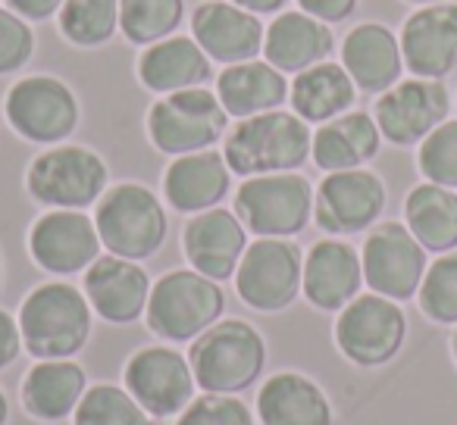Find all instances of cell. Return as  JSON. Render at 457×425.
<instances>
[{
    "mask_svg": "<svg viewBox=\"0 0 457 425\" xmlns=\"http://www.w3.org/2000/svg\"><path fill=\"white\" fill-rule=\"evenodd\" d=\"M22 354V331L20 319L10 316L7 310H0V372L10 369Z\"/></svg>",
    "mask_w": 457,
    "mask_h": 425,
    "instance_id": "f35d334b",
    "label": "cell"
},
{
    "mask_svg": "<svg viewBox=\"0 0 457 425\" xmlns=\"http://www.w3.org/2000/svg\"><path fill=\"white\" fill-rule=\"evenodd\" d=\"M417 166L426 182L457 188V119H445L420 141Z\"/></svg>",
    "mask_w": 457,
    "mask_h": 425,
    "instance_id": "d590c367",
    "label": "cell"
},
{
    "mask_svg": "<svg viewBox=\"0 0 457 425\" xmlns=\"http://www.w3.org/2000/svg\"><path fill=\"white\" fill-rule=\"evenodd\" d=\"M4 116L20 138L32 144H63L79 128V97L57 76H26L10 85Z\"/></svg>",
    "mask_w": 457,
    "mask_h": 425,
    "instance_id": "30bf717a",
    "label": "cell"
},
{
    "mask_svg": "<svg viewBox=\"0 0 457 425\" xmlns=\"http://www.w3.org/2000/svg\"><path fill=\"white\" fill-rule=\"evenodd\" d=\"M228 4H236V7L248 10L254 16H273V13H282L288 0H228Z\"/></svg>",
    "mask_w": 457,
    "mask_h": 425,
    "instance_id": "b9f144b4",
    "label": "cell"
},
{
    "mask_svg": "<svg viewBox=\"0 0 457 425\" xmlns=\"http://www.w3.org/2000/svg\"><path fill=\"white\" fill-rule=\"evenodd\" d=\"M182 16L185 0H120V32L138 47L176 35Z\"/></svg>",
    "mask_w": 457,
    "mask_h": 425,
    "instance_id": "d6a6232c",
    "label": "cell"
},
{
    "mask_svg": "<svg viewBox=\"0 0 457 425\" xmlns=\"http://www.w3.org/2000/svg\"><path fill=\"white\" fill-rule=\"evenodd\" d=\"M72 425H157L122 385H95L72 413Z\"/></svg>",
    "mask_w": 457,
    "mask_h": 425,
    "instance_id": "836d02e7",
    "label": "cell"
},
{
    "mask_svg": "<svg viewBox=\"0 0 457 425\" xmlns=\"http://www.w3.org/2000/svg\"><path fill=\"white\" fill-rule=\"evenodd\" d=\"M226 132L228 113L210 88L172 91L147 110V138L160 153L170 157L210 151L216 141L226 138Z\"/></svg>",
    "mask_w": 457,
    "mask_h": 425,
    "instance_id": "52a82bcc",
    "label": "cell"
},
{
    "mask_svg": "<svg viewBox=\"0 0 457 425\" xmlns=\"http://www.w3.org/2000/svg\"><path fill=\"white\" fill-rule=\"evenodd\" d=\"M401 57L417 78H438L457 69V4H429L401 26Z\"/></svg>",
    "mask_w": 457,
    "mask_h": 425,
    "instance_id": "ffe728a7",
    "label": "cell"
},
{
    "mask_svg": "<svg viewBox=\"0 0 457 425\" xmlns=\"http://www.w3.org/2000/svg\"><path fill=\"white\" fill-rule=\"evenodd\" d=\"M448 110V88L438 78H407L382 91L373 107V119L388 144L411 147L442 126Z\"/></svg>",
    "mask_w": 457,
    "mask_h": 425,
    "instance_id": "9a60e30c",
    "label": "cell"
},
{
    "mask_svg": "<svg viewBox=\"0 0 457 425\" xmlns=\"http://www.w3.org/2000/svg\"><path fill=\"white\" fill-rule=\"evenodd\" d=\"M342 66L361 91L382 94L392 85H398L404 57H401V45L392 29L379 26V22H363L345 35Z\"/></svg>",
    "mask_w": 457,
    "mask_h": 425,
    "instance_id": "484cf974",
    "label": "cell"
},
{
    "mask_svg": "<svg viewBox=\"0 0 457 425\" xmlns=\"http://www.w3.org/2000/svg\"><path fill=\"white\" fill-rule=\"evenodd\" d=\"M304 254L292 238H257L236 269V291L257 313H282L298 300Z\"/></svg>",
    "mask_w": 457,
    "mask_h": 425,
    "instance_id": "8fae6325",
    "label": "cell"
},
{
    "mask_svg": "<svg viewBox=\"0 0 457 425\" xmlns=\"http://www.w3.org/2000/svg\"><path fill=\"white\" fill-rule=\"evenodd\" d=\"M66 0H7V7L13 10V13H20L26 22H45L51 20V16L60 13V7H63Z\"/></svg>",
    "mask_w": 457,
    "mask_h": 425,
    "instance_id": "60d3db41",
    "label": "cell"
},
{
    "mask_svg": "<svg viewBox=\"0 0 457 425\" xmlns=\"http://www.w3.org/2000/svg\"><path fill=\"white\" fill-rule=\"evenodd\" d=\"M22 347L35 360H72L82 354L95 325L85 291L70 282H45L32 288L20 306Z\"/></svg>",
    "mask_w": 457,
    "mask_h": 425,
    "instance_id": "7a4b0ae2",
    "label": "cell"
},
{
    "mask_svg": "<svg viewBox=\"0 0 457 425\" xmlns=\"http://www.w3.org/2000/svg\"><path fill=\"white\" fill-rule=\"evenodd\" d=\"M313 132L292 110H270L261 116L238 119L222 138L232 176L254 178L273 172H298L311 159Z\"/></svg>",
    "mask_w": 457,
    "mask_h": 425,
    "instance_id": "6da1fadb",
    "label": "cell"
},
{
    "mask_svg": "<svg viewBox=\"0 0 457 425\" xmlns=\"http://www.w3.org/2000/svg\"><path fill=\"white\" fill-rule=\"evenodd\" d=\"M82 291L97 319L110 325H129L145 316L151 279L141 269V263L122 260L116 254H101L85 269Z\"/></svg>",
    "mask_w": 457,
    "mask_h": 425,
    "instance_id": "ac0fdd59",
    "label": "cell"
},
{
    "mask_svg": "<svg viewBox=\"0 0 457 425\" xmlns=\"http://www.w3.org/2000/svg\"><path fill=\"white\" fill-rule=\"evenodd\" d=\"M354 97L357 85L351 82L345 66L332 63V60H323V63L298 72L295 82L288 85L292 113H298L307 126H323V122L348 113L354 107Z\"/></svg>",
    "mask_w": 457,
    "mask_h": 425,
    "instance_id": "f546056e",
    "label": "cell"
},
{
    "mask_svg": "<svg viewBox=\"0 0 457 425\" xmlns=\"http://www.w3.org/2000/svg\"><path fill=\"white\" fill-rule=\"evenodd\" d=\"M122 388L154 419H176L195 400V372L185 354L170 344H147L126 360Z\"/></svg>",
    "mask_w": 457,
    "mask_h": 425,
    "instance_id": "7c38bea8",
    "label": "cell"
},
{
    "mask_svg": "<svg viewBox=\"0 0 457 425\" xmlns=\"http://www.w3.org/2000/svg\"><path fill=\"white\" fill-rule=\"evenodd\" d=\"M336 38L326 22L313 20L304 10H282L263 35V57L279 72H298L329 60Z\"/></svg>",
    "mask_w": 457,
    "mask_h": 425,
    "instance_id": "cb8c5ba5",
    "label": "cell"
},
{
    "mask_svg": "<svg viewBox=\"0 0 457 425\" xmlns=\"http://www.w3.org/2000/svg\"><path fill=\"white\" fill-rule=\"evenodd\" d=\"M298 7L304 10V13H311L313 20L332 26V22H345L354 13L357 0H298Z\"/></svg>",
    "mask_w": 457,
    "mask_h": 425,
    "instance_id": "ab89813d",
    "label": "cell"
},
{
    "mask_svg": "<svg viewBox=\"0 0 457 425\" xmlns=\"http://www.w3.org/2000/svg\"><path fill=\"white\" fill-rule=\"evenodd\" d=\"M420 310L442 325H457V250L442 254L420 282Z\"/></svg>",
    "mask_w": 457,
    "mask_h": 425,
    "instance_id": "e575fe53",
    "label": "cell"
},
{
    "mask_svg": "<svg viewBox=\"0 0 457 425\" xmlns=\"http://www.w3.org/2000/svg\"><path fill=\"white\" fill-rule=\"evenodd\" d=\"M254 413L261 425H336L326 391L311 375L295 369H282L263 381Z\"/></svg>",
    "mask_w": 457,
    "mask_h": 425,
    "instance_id": "603a6c76",
    "label": "cell"
},
{
    "mask_svg": "<svg viewBox=\"0 0 457 425\" xmlns=\"http://www.w3.org/2000/svg\"><path fill=\"white\" fill-rule=\"evenodd\" d=\"M95 225L107 254L122 260H151L170 235V217L160 197L141 182H120L95 203Z\"/></svg>",
    "mask_w": 457,
    "mask_h": 425,
    "instance_id": "277c9868",
    "label": "cell"
},
{
    "mask_svg": "<svg viewBox=\"0 0 457 425\" xmlns=\"http://www.w3.org/2000/svg\"><path fill=\"white\" fill-rule=\"evenodd\" d=\"M110 169L82 144H54L29 163L26 191L47 209H88L104 197Z\"/></svg>",
    "mask_w": 457,
    "mask_h": 425,
    "instance_id": "8992f818",
    "label": "cell"
},
{
    "mask_svg": "<svg viewBox=\"0 0 457 425\" xmlns=\"http://www.w3.org/2000/svg\"><path fill=\"white\" fill-rule=\"evenodd\" d=\"M213 60L201 51L191 35H170L145 47L138 57V82L154 94H172L185 88H204L213 78Z\"/></svg>",
    "mask_w": 457,
    "mask_h": 425,
    "instance_id": "d4e9b609",
    "label": "cell"
},
{
    "mask_svg": "<svg viewBox=\"0 0 457 425\" xmlns=\"http://www.w3.org/2000/svg\"><path fill=\"white\" fill-rule=\"evenodd\" d=\"M226 291L195 269H170L151 285L145 323L160 341L188 344L222 319Z\"/></svg>",
    "mask_w": 457,
    "mask_h": 425,
    "instance_id": "5b68a950",
    "label": "cell"
},
{
    "mask_svg": "<svg viewBox=\"0 0 457 425\" xmlns=\"http://www.w3.org/2000/svg\"><path fill=\"white\" fill-rule=\"evenodd\" d=\"M10 422V400L7 394L0 391V425H7Z\"/></svg>",
    "mask_w": 457,
    "mask_h": 425,
    "instance_id": "7bdbcfd3",
    "label": "cell"
},
{
    "mask_svg": "<svg viewBox=\"0 0 457 425\" xmlns=\"http://www.w3.org/2000/svg\"><path fill=\"white\" fill-rule=\"evenodd\" d=\"M216 97L232 119H248L270 110H282L288 101L286 72L270 66L267 60H248V63L226 66L216 76Z\"/></svg>",
    "mask_w": 457,
    "mask_h": 425,
    "instance_id": "f1b7e54d",
    "label": "cell"
},
{
    "mask_svg": "<svg viewBox=\"0 0 457 425\" xmlns=\"http://www.w3.org/2000/svg\"><path fill=\"white\" fill-rule=\"evenodd\" d=\"M336 347L348 363L361 369L386 366L398 356L407 338V316L398 300H388L382 294H357L336 319Z\"/></svg>",
    "mask_w": 457,
    "mask_h": 425,
    "instance_id": "9c48e42d",
    "label": "cell"
},
{
    "mask_svg": "<svg viewBox=\"0 0 457 425\" xmlns=\"http://www.w3.org/2000/svg\"><path fill=\"white\" fill-rule=\"evenodd\" d=\"M254 413L236 394H201L195 397L172 425H254Z\"/></svg>",
    "mask_w": 457,
    "mask_h": 425,
    "instance_id": "8d00e7d4",
    "label": "cell"
},
{
    "mask_svg": "<svg viewBox=\"0 0 457 425\" xmlns=\"http://www.w3.org/2000/svg\"><path fill=\"white\" fill-rule=\"evenodd\" d=\"M382 209H386V184L370 169L326 172L313 194V219L332 238L373 229Z\"/></svg>",
    "mask_w": 457,
    "mask_h": 425,
    "instance_id": "5bb4252c",
    "label": "cell"
},
{
    "mask_svg": "<svg viewBox=\"0 0 457 425\" xmlns=\"http://www.w3.org/2000/svg\"><path fill=\"white\" fill-rule=\"evenodd\" d=\"M188 363L204 394H238L267 369V341L245 319H220L191 341Z\"/></svg>",
    "mask_w": 457,
    "mask_h": 425,
    "instance_id": "3957f363",
    "label": "cell"
},
{
    "mask_svg": "<svg viewBox=\"0 0 457 425\" xmlns=\"http://www.w3.org/2000/svg\"><path fill=\"white\" fill-rule=\"evenodd\" d=\"M35 32L20 13L0 7V76H13L32 60Z\"/></svg>",
    "mask_w": 457,
    "mask_h": 425,
    "instance_id": "74e56055",
    "label": "cell"
},
{
    "mask_svg": "<svg viewBox=\"0 0 457 425\" xmlns=\"http://www.w3.org/2000/svg\"><path fill=\"white\" fill-rule=\"evenodd\" d=\"M263 35L267 26L228 0H204L191 16V38L222 66L257 60V53H263Z\"/></svg>",
    "mask_w": 457,
    "mask_h": 425,
    "instance_id": "d6986e66",
    "label": "cell"
},
{
    "mask_svg": "<svg viewBox=\"0 0 457 425\" xmlns=\"http://www.w3.org/2000/svg\"><path fill=\"white\" fill-rule=\"evenodd\" d=\"M379 147L382 132L373 116L363 110H348L313 132L311 157L323 172H345L363 169V163H370Z\"/></svg>",
    "mask_w": 457,
    "mask_h": 425,
    "instance_id": "83f0119b",
    "label": "cell"
},
{
    "mask_svg": "<svg viewBox=\"0 0 457 425\" xmlns=\"http://www.w3.org/2000/svg\"><path fill=\"white\" fill-rule=\"evenodd\" d=\"M404 225L432 254L457 248V194L442 184L423 182L404 200Z\"/></svg>",
    "mask_w": 457,
    "mask_h": 425,
    "instance_id": "4dcf8cb0",
    "label": "cell"
},
{
    "mask_svg": "<svg viewBox=\"0 0 457 425\" xmlns=\"http://www.w3.org/2000/svg\"><path fill=\"white\" fill-rule=\"evenodd\" d=\"M88 391V375L76 360H38L20 385L22 410L38 422H63Z\"/></svg>",
    "mask_w": 457,
    "mask_h": 425,
    "instance_id": "4316f807",
    "label": "cell"
},
{
    "mask_svg": "<svg viewBox=\"0 0 457 425\" xmlns=\"http://www.w3.org/2000/svg\"><path fill=\"white\" fill-rule=\"evenodd\" d=\"M363 266L361 254L342 238H323L304 254L301 294L323 313H338L361 294Z\"/></svg>",
    "mask_w": 457,
    "mask_h": 425,
    "instance_id": "44dd1931",
    "label": "cell"
},
{
    "mask_svg": "<svg viewBox=\"0 0 457 425\" xmlns=\"http://www.w3.org/2000/svg\"><path fill=\"white\" fill-rule=\"evenodd\" d=\"M313 194L301 172L245 178L236 191V217L257 238H295L311 223Z\"/></svg>",
    "mask_w": 457,
    "mask_h": 425,
    "instance_id": "ba28073f",
    "label": "cell"
},
{
    "mask_svg": "<svg viewBox=\"0 0 457 425\" xmlns=\"http://www.w3.org/2000/svg\"><path fill=\"white\" fill-rule=\"evenodd\" d=\"M411 4H426L429 7V4H442V0H411Z\"/></svg>",
    "mask_w": 457,
    "mask_h": 425,
    "instance_id": "f6af8a7d",
    "label": "cell"
},
{
    "mask_svg": "<svg viewBox=\"0 0 457 425\" xmlns=\"http://www.w3.org/2000/svg\"><path fill=\"white\" fill-rule=\"evenodd\" d=\"M185 260L195 273L213 282L236 279V269L248 250V229L236 217V209L213 207L195 213L182 229Z\"/></svg>",
    "mask_w": 457,
    "mask_h": 425,
    "instance_id": "e0dca14e",
    "label": "cell"
},
{
    "mask_svg": "<svg viewBox=\"0 0 457 425\" xmlns=\"http://www.w3.org/2000/svg\"><path fill=\"white\" fill-rule=\"evenodd\" d=\"M101 250L95 217L85 209H47L29 229V254L51 275L85 273Z\"/></svg>",
    "mask_w": 457,
    "mask_h": 425,
    "instance_id": "2e32d148",
    "label": "cell"
},
{
    "mask_svg": "<svg viewBox=\"0 0 457 425\" xmlns=\"http://www.w3.org/2000/svg\"><path fill=\"white\" fill-rule=\"evenodd\" d=\"M57 26L70 45L104 47L120 32V0H66Z\"/></svg>",
    "mask_w": 457,
    "mask_h": 425,
    "instance_id": "1f68e13d",
    "label": "cell"
},
{
    "mask_svg": "<svg viewBox=\"0 0 457 425\" xmlns=\"http://www.w3.org/2000/svg\"><path fill=\"white\" fill-rule=\"evenodd\" d=\"M228 188H232V169H228L222 151H213V147L172 157V163L163 172L166 203L185 217L220 207Z\"/></svg>",
    "mask_w": 457,
    "mask_h": 425,
    "instance_id": "7402d4cb",
    "label": "cell"
},
{
    "mask_svg": "<svg viewBox=\"0 0 457 425\" xmlns=\"http://www.w3.org/2000/svg\"><path fill=\"white\" fill-rule=\"evenodd\" d=\"M451 354H454V363H457V329H454V335H451Z\"/></svg>",
    "mask_w": 457,
    "mask_h": 425,
    "instance_id": "ee69618b",
    "label": "cell"
},
{
    "mask_svg": "<svg viewBox=\"0 0 457 425\" xmlns=\"http://www.w3.org/2000/svg\"><path fill=\"white\" fill-rule=\"evenodd\" d=\"M363 282L373 294L388 300H411L420 291L426 269V248L401 223H379L367 235L361 250Z\"/></svg>",
    "mask_w": 457,
    "mask_h": 425,
    "instance_id": "4fadbf2b",
    "label": "cell"
},
{
    "mask_svg": "<svg viewBox=\"0 0 457 425\" xmlns=\"http://www.w3.org/2000/svg\"><path fill=\"white\" fill-rule=\"evenodd\" d=\"M0 282H4V260H0Z\"/></svg>",
    "mask_w": 457,
    "mask_h": 425,
    "instance_id": "bcb514c9",
    "label": "cell"
}]
</instances>
